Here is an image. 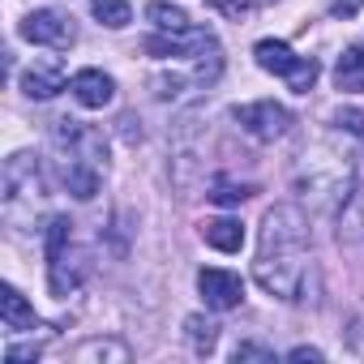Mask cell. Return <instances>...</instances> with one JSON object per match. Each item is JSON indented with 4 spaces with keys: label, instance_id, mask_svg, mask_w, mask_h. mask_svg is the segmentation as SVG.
Wrapping results in <instances>:
<instances>
[{
    "label": "cell",
    "instance_id": "8",
    "mask_svg": "<svg viewBox=\"0 0 364 364\" xmlns=\"http://www.w3.org/2000/svg\"><path fill=\"white\" fill-rule=\"evenodd\" d=\"M69 90H73V99L82 107H107L116 99V82L103 69H77L73 82H69Z\"/></svg>",
    "mask_w": 364,
    "mask_h": 364
},
{
    "label": "cell",
    "instance_id": "20",
    "mask_svg": "<svg viewBox=\"0 0 364 364\" xmlns=\"http://www.w3.org/2000/svg\"><path fill=\"white\" fill-rule=\"evenodd\" d=\"M206 5H210V9H219L223 18H236V22H240V18L253 9V0H206Z\"/></svg>",
    "mask_w": 364,
    "mask_h": 364
},
{
    "label": "cell",
    "instance_id": "22",
    "mask_svg": "<svg viewBox=\"0 0 364 364\" xmlns=\"http://www.w3.org/2000/svg\"><path fill=\"white\" fill-rule=\"evenodd\" d=\"M326 9H330V18H355L360 9H364V0H326Z\"/></svg>",
    "mask_w": 364,
    "mask_h": 364
},
{
    "label": "cell",
    "instance_id": "12",
    "mask_svg": "<svg viewBox=\"0 0 364 364\" xmlns=\"http://www.w3.org/2000/svg\"><path fill=\"white\" fill-rule=\"evenodd\" d=\"M334 86L338 90H364V43H351L343 56H338V65H334Z\"/></svg>",
    "mask_w": 364,
    "mask_h": 364
},
{
    "label": "cell",
    "instance_id": "11",
    "mask_svg": "<svg viewBox=\"0 0 364 364\" xmlns=\"http://www.w3.org/2000/svg\"><path fill=\"white\" fill-rule=\"evenodd\" d=\"M22 90H26L31 99H52V95L65 90V69H60L56 60H52V65H35V69L22 73Z\"/></svg>",
    "mask_w": 364,
    "mask_h": 364
},
{
    "label": "cell",
    "instance_id": "7",
    "mask_svg": "<svg viewBox=\"0 0 364 364\" xmlns=\"http://www.w3.org/2000/svg\"><path fill=\"white\" fill-rule=\"evenodd\" d=\"M198 291H202V300H206L210 309L228 313V309H240V300H245V279L232 274V270L206 266V270H198Z\"/></svg>",
    "mask_w": 364,
    "mask_h": 364
},
{
    "label": "cell",
    "instance_id": "23",
    "mask_svg": "<svg viewBox=\"0 0 364 364\" xmlns=\"http://www.w3.org/2000/svg\"><path fill=\"white\" fill-rule=\"evenodd\" d=\"M236 360H274V351L262 347V343H240L236 347Z\"/></svg>",
    "mask_w": 364,
    "mask_h": 364
},
{
    "label": "cell",
    "instance_id": "2",
    "mask_svg": "<svg viewBox=\"0 0 364 364\" xmlns=\"http://www.w3.org/2000/svg\"><path fill=\"white\" fill-rule=\"evenodd\" d=\"M56 154H60V180L77 202H90L99 193V180L107 171V141L99 129L82 120H56Z\"/></svg>",
    "mask_w": 364,
    "mask_h": 364
},
{
    "label": "cell",
    "instance_id": "17",
    "mask_svg": "<svg viewBox=\"0 0 364 364\" xmlns=\"http://www.w3.org/2000/svg\"><path fill=\"white\" fill-rule=\"evenodd\" d=\"M90 9H95V18H99L103 26H112V31H120V26L133 22L129 0H90Z\"/></svg>",
    "mask_w": 364,
    "mask_h": 364
},
{
    "label": "cell",
    "instance_id": "19",
    "mask_svg": "<svg viewBox=\"0 0 364 364\" xmlns=\"http://www.w3.org/2000/svg\"><path fill=\"white\" fill-rule=\"evenodd\" d=\"M99 355H112V360H129V347L124 343H112V338H90L77 347V360H99Z\"/></svg>",
    "mask_w": 364,
    "mask_h": 364
},
{
    "label": "cell",
    "instance_id": "21",
    "mask_svg": "<svg viewBox=\"0 0 364 364\" xmlns=\"http://www.w3.org/2000/svg\"><path fill=\"white\" fill-rule=\"evenodd\" d=\"M334 124H338V129H347V133H355V137H364V112H355V107L338 112V116H334Z\"/></svg>",
    "mask_w": 364,
    "mask_h": 364
},
{
    "label": "cell",
    "instance_id": "9",
    "mask_svg": "<svg viewBox=\"0 0 364 364\" xmlns=\"http://www.w3.org/2000/svg\"><path fill=\"white\" fill-rule=\"evenodd\" d=\"M0 321H5V330H14V334H35V330H43L39 326V317H35V309L26 304V296L18 291V287H0Z\"/></svg>",
    "mask_w": 364,
    "mask_h": 364
},
{
    "label": "cell",
    "instance_id": "6",
    "mask_svg": "<svg viewBox=\"0 0 364 364\" xmlns=\"http://www.w3.org/2000/svg\"><path fill=\"white\" fill-rule=\"evenodd\" d=\"M22 39L39 43V48H69L77 39V31H73L69 14H60V9H35V14L22 18Z\"/></svg>",
    "mask_w": 364,
    "mask_h": 364
},
{
    "label": "cell",
    "instance_id": "10",
    "mask_svg": "<svg viewBox=\"0 0 364 364\" xmlns=\"http://www.w3.org/2000/svg\"><path fill=\"white\" fill-rule=\"evenodd\" d=\"M82 279H86V262H82L77 253L69 257V249H60V253L48 257V287H52V296H69V291H77Z\"/></svg>",
    "mask_w": 364,
    "mask_h": 364
},
{
    "label": "cell",
    "instance_id": "16",
    "mask_svg": "<svg viewBox=\"0 0 364 364\" xmlns=\"http://www.w3.org/2000/svg\"><path fill=\"white\" fill-rule=\"evenodd\" d=\"M185 330H189V343H193V351H198V355H210V351H215V338H219V326H215L210 317H202V313H193V317L185 321Z\"/></svg>",
    "mask_w": 364,
    "mask_h": 364
},
{
    "label": "cell",
    "instance_id": "3",
    "mask_svg": "<svg viewBox=\"0 0 364 364\" xmlns=\"http://www.w3.org/2000/svg\"><path fill=\"white\" fill-rule=\"evenodd\" d=\"M35 202H43V171L39 159L22 150L5 163V210L14 223H22L26 215H35Z\"/></svg>",
    "mask_w": 364,
    "mask_h": 364
},
{
    "label": "cell",
    "instance_id": "1",
    "mask_svg": "<svg viewBox=\"0 0 364 364\" xmlns=\"http://www.w3.org/2000/svg\"><path fill=\"white\" fill-rule=\"evenodd\" d=\"M304 266H309V219H304V210L291 202L270 206L262 219V240H257V262H253L257 287L266 296H279V300H300Z\"/></svg>",
    "mask_w": 364,
    "mask_h": 364
},
{
    "label": "cell",
    "instance_id": "14",
    "mask_svg": "<svg viewBox=\"0 0 364 364\" xmlns=\"http://www.w3.org/2000/svg\"><path fill=\"white\" fill-rule=\"evenodd\" d=\"M193 65H198V82H202V86L219 82V73H223V52H219L215 35H202V43L193 48Z\"/></svg>",
    "mask_w": 364,
    "mask_h": 364
},
{
    "label": "cell",
    "instance_id": "4",
    "mask_svg": "<svg viewBox=\"0 0 364 364\" xmlns=\"http://www.w3.org/2000/svg\"><path fill=\"white\" fill-rule=\"evenodd\" d=\"M253 60H257L266 73L287 77V86H291L296 95H309V90H313V82H317V73H321L313 56H296L283 39H262V43L253 48Z\"/></svg>",
    "mask_w": 364,
    "mask_h": 364
},
{
    "label": "cell",
    "instance_id": "13",
    "mask_svg": "<svg viewBox=\"0 0 364 364\" xmlns=\"http://www.w3.org/2000/svg\"><path fill=\"white\" fill-rule=\"evenodd\" d=\"M202 236H206V245L210 249H219V253H236L240 245H245V228H240V219H210L206 228H202Z\"/></svg>",
    "mask_w": 364,
    "mask_h": 364
},
{
    "label": "cell",
    "instance_id": "5",
    "mask_svg": "<svg viewBox=\"0 0 364 364\" xmlns=\"http://www.w3.org/2000/svg\"><path fill=\"white\" fill-rule=\"evenodd\" d=\"M236 124L257 141H274V137H283L291 129V112L283 103H274V99H257V103L236 107Z\"/></svg>",
    "mask_w": 364,
    "mask_h": 364
},
{
    "label": "cell",
    "instance_id": "24",
    "mask_svg": "<svg viewBox=\"0 0 364 364\" xmlns=\"http://www.w3.org/2000/svg\"><path fill=\"white\" fill-rule=\"evenodd\" d=\"M39 351H43L39 343H31V347H9V351H5V364H22V360H39Z\"/></svg>",
    "mask_w": 364,
    "mask_h": 364
},
{
    "label": "cell",
    "instance_id": "25",
    "mask_svg": "<svg viewBox=\"0 0 364 364\" xmlns=\"http://www.w3.org/2000/svg\"><path fill=\"white\" fill-rule=\"evenodd\" d=\"M287 360H321V351L317 347H296V351H287Z\"/></svg>",
    "mask_w": 364,
    "mask_h": 364
},
{
    "label": "cell",
    "instance_id": "18",
    "mask_svg": "<svg viewBox=\"0 0 364 364\" xmlns=\"http://www.w3.org/2000/svg\"><path fill=\"white\" fill-rule=\"evenodd\" d=\"M206 198H210L215 206H240L245 198H253V185H236V180H215Z\"/></svg>",
    "mask_w": 364,
    "mask_h": 364
},
{
    "label": "cell",
    "instance_id": "15",
    "mask_svg": "<svg viewBox=\"0 0 364 364\" xmlns=\"http://www.w3.org/2000/svg\"><path fill=\"white\" fill-rule=\"evenodd\" d=\"M146 18H150L154 31H163V35H189V31H193L189 14H185V9H176V5H163V0H154V5L146 9Z\"/></svg>",
    "mask_w": 364,
    "mask_h": 364
}]
</instances>
